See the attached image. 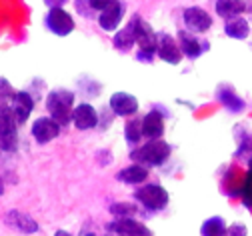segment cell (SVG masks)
<instances>
[{"mask_svg": "<svg viewBox=\"0 0 252 236\" xmlns=\"http://www.w3.org/2000/svg\"><path fill=\"white\" fill-rule=\"evenodd\" d=\"M74 100L76 94L70 88H52L46 94V112L52 120H56L62 128L72 124V112H74Z\"/></svg>", "mask_w": 252, "mask_h": 236, "instance_id": "1", "label": "cell"}, {"mask_svg": "<svg viewBox=\"0 0 252 236\" xmlns=\"http://www.w3.org/2000/svg\"><path fill=\"white\" fill-rule=\"evenodd\" d=\"M172 154V146L162 138V140H146L138 148L130 150V160L132 164H140L144 168H160L168 162Z\"/></svg>", "mask_w": 252, "mask_h": 236, "instance_id": "2", "label": "cell"}, {"mask_svg": "<svg viewBox=\"0 0 252 236\" xmlns=\"http://www.w3.org/2000/svg\"><path fill=\"white\" fill-rule=\"evenodd\" d=\"M136 204L142 206V210L148 214H156V212H162L168 202H170V194L162 184H156V182H146L142 186H138L132 194Z\"/></svg>", "mask_w": 252, "mask_h": 236, "instance_id": "3", "label": "cell"}, {"mask_svg": "<svg viewBox=\"0 0 252 236\" xmlns=\"http://www.w3.org/2000/svg\"><path fill=\"white\" fill-rule=\"evenodd\" d=\"M44 26L54 36L66 38L74 32L76 22H74V16L66 8H48V12L44 16Z\"/></svg>", "mask_w": 252, "mask_h": 236, "instance_id": "4", "label": "cell"}, {"mask_svg": "<svg viewBox=\"0 0 252 236\" xmlns=\"http://www.w3.org/2000/svg\"><path fill=\"white\" fill-rule=\"evenodd\" d=\"M176 40L182 50V56L188 60H198L200 56H204L210 50V40L206 36L192 34V32H188L184 28H180L176 32Z\"/></svg>", "mask_w": 252, "mask_h": 236, "instance_id": "5", "label": "cell"}, {"mask_svg": "<svg viewBox=\"0 0 252 236\" xmlns=\"http://www.w3.org/2000/svg\"><path fill=\"white\" fill-rule=\"evenodd\" d=\"M18 148V122L10 106L0 108V150L14 152Z\"/></svg>", "mask_w": 252, "mask_h": 236, "instance_id": "6", "label": "cell"}, {"mask_svg": "<svg viewBox=\"0 0 252 236\" xmlns=\"http://www.w3.org/2000/svg\"><path fill=\"white\" fill-rule=\"evenodd\" d=\"M182 22H184V30L192 32V34H206L212 28V16L208 10H204L202 6H186L182 10Z\"/></svg>", "mask_w": 252, "mask_h": 236, "instance_id": "7", "label": "cell"}, {"mask_svg": "<svg viewBox=\"0 0 252 236\" xmlns=\"http://www.w3.org/2000/svg\"><path fill=\"white\" fill-rule=\"evenodd\" d=\"M104 232L110 236H154L152 230L138 218H112Z\"/></svg>", "mask_w": 252, "mask_h": 236, "instance_id": "8", "label": "cell"}, {"mask_svg": "<svg viewBox=\"0 0 252 236\" xmlns=\"http://www.w3.org/2000/svg\"><path fill=\"white\" fill-rule=\"evenodd\" d=\"M156 58H160L162 62L172 64V66L180 64V60L184 56H182V50L178 46L176 36L168 34V32H164V30L156 32Z\"/></svg>", "mask_w": 252, "mask_h": 236, "instance_id": "9", "label": "cell"}, {"mask_svg": "<svg viewBox=\"0 0 252 236\" xmlns=\"http://www.w3.org/2000/svg\"><path fill=\"white\" fill-rule=\"evenodd\" d=\"M138 108H140V102L138 98L130 92H114L110 94L108 98V110L114 114V116H122V118H132L138 114Z\"/></svg>", "mask_w": 252, "mask_h": 236, "instance_id": "10", "label": "cell"}, {"mask_svg": "<svg viewBox=\"0 0 252 236\" xmlns=\"http://www.w3.org/2000/svg\"><path fill=\"white\" fill-rule=\"evenodd\" d=\"M126 14V2H120V0H108V6L98 14L96 22L104 32H118L120 24L124 20Z\"/></svg>", "mask_w": 252, "mask_h": 236, "instance_id": "11", "label": "cell"}, {"mask_svg": "<svg viewBox=\"0 0 252 236\" xmlns=\"http://www.w3.org/2000/svg\"><path fill=\"white\" fill-rule=\"evenodd\" d=\"M164 108L162 106H154L142 116V134L146 140H162L164 136Z\"/></svg>", "mask_w": 252, "mask_h": 236, "instance_id": "12", "label": "cell"}, {"mask_svg": "<svg viewBox=\"0 0 252 236\" xmlns=\"http://www.w3.org/2000/svg\"><path fill=\"white\" fill-rule=\"evenodd\" d=\"M130 24L134 28V36H136L138 50H156V32L150 26V22L144 20L142 14L134 12L132 18H130Z\"/></svg>", "mask_w": 252, "mask_h": 236, "instance_id": "13", "label": "cell"}, {"mask_svg": "<svg viewBox=\"0 0 252 236\" xmlns=\"http://www.w3.org/2000/svg\"><path fill=\"white\" fill-rule=\"evenodd\" d=\"M62 132V126L52 120L50 116H40L32 122L30 126V134H32V138L38 142V144H48L52 140H56Z\"/></svg>", "mask_w": 252, "mask_h": 236, "instance_id": "14", "label": "cell"}, {"mask_svg": "<svg viewBox=\"0 0 252 236\" xmlns=\"http://www.w3.org/2000/svg\"><path fill=\"white\" fill-rule=\"evenodd\" d=\"M8 106H10L14 118L18 122V126H22L30 118V114H32V110L36 106V98L30 94L28 90H16Z\"/></svg>", "mask_w": 252, "mask_h": 236, "instance_id": "15", "label": "cell"}, {"mask_svg": "<svg viewBox=\"0 0 252 236\" xmlns=\"http://www.w3.org/2000/svg\"><path fill=\"white\" fill-rule=\"evenodd\" d=\"M98 110L94 108L90 102H80L76 104L74 112H72V124L76 130H92V128H96L98 126Z\"/></svg>", "mask_w": 252, "mask_h": 236, "instance_id": "16", "label": "cell"}, {"mask_svg": "<svg viewBox=\"0 0 252 236\" xmlns=\"http://www.w3.org/2000/svg\"><path fill=\"white\" fill-rule=\"evenodd\" d=\"M214 96H216L218 102L222 104L228 112H232V114H240V112L246 108V102L236 94V90H234L230 84H220V86L216 88Z\"/></svg>", "mask_w": 252, "mask_h": 236, "instance_id": "17", "label": "cell"}, {"mask_svg": "<svg viewBox=\"0 0 252 236\" xmlns=\"http://www.w3.org/2000/svg\"><path fill=\"white\" fill-rule=\"evenodd\" d=\"M4 224H8L10 228H14L16 232H22V234H36L40 228H38V222L26 214V212H20V210H8L4 214Z\"/></svg>", "mask_w": 252, "mask_h": 236, "instance_id": "18", "label": "cell"}, {"mask_svg": "<svg viewBox=\"0 0 252 236\" xmlns=\"http://www.w3.org/2000/svg\"><path fill=\"white\" fill-rule=\"evenodd\" d=\"M148 176H150V170L144 168V166H140V164H128V166H124L122 170L116 172V180L118 182L128 184V186H136V188L146 184Z\"/></svg>", "mask_w": 252, "mask_h": 236, "instance_id": "19", "label": "cell"}, {"mask_svg": "<svg viewBox=\"0 0 252 236\" xmlns=\"http://www.w3.org/2000/svg\"><path fill=\"white\" fill-rule=\"evenodd\" d=\"M248 4L250 2H244V0H216L214 10L226 22V20H232L236 16H244V12L248 10Z\"/></svg>", "mask_w": 252, "mask_h": 236, "instance_id": "20", "label": "cell"}, {"mask_svg": "<svg viewBox=\"0 0 252 236\" xmlns=\"http://www.w3.org/2000/svg\"><path fill=\"white\" fill-rule=\"evenodd\" d=\"M222 30H224V34L232 40H246L250 36L252 28H250V20L246 16H236L232 20H226Z\"/></svg>", "mask_w": 252, "mask_h": 236, "instance_id": "21", "label": "cell"}, {"mask_svg": "<svg viewBox=\"0 0 252 236\" xmlns=\"http://www.w3.org/2000/svg\"><path fill=\"white\" fill-rule=\"evenodd\" d=\"M112 46L118 52H130L136 46V36H134V28H132L130 20H128V24H126V26H122L118 32H114Z\"/></svg>", "mask_w": 252, "mask_h": 236, "instance_id": "22", "label": "cell"}, {"mask_svg": "<svg viewBox=\"0 0 252 236\" xmlns=\"http://www.w3.org/2000/svg\"><path fill=\"white\" fill-rule=\"evenodd\" d=\"M142 138H144V134H142V116L128 118L126 124H124V140H126V144L134 150V148L140 146Z\"/></svg>", "mask_w": 252, "mask_h": 236, "instance_id": "23", "label": "cell"}, {"mask_svg": "<svg viewBox=\"0 0 252 236\" xmlns=\"http://www.w3.org/2000/svg\"><path fill=\"white\" fill-rule=\"evenodd\" d=\"M228 224L222 216H210L200 224V236H224Z\"/></svg>", "mask_w": 252, "mask_h": 236, "instance_id": "24", "label": "cell"}, {"mask_svg": "<svg viewBox=\"0 0 252 236\" xmlns=\"http://www.w3.org/2000/svg\"><path fill=\"white\" fill-rule=\"evenodd\" d=\"M108 212L114 218H136V214L140 212L134 202H112L108 206Z\"/></svg>", "mask_w": 252, "mask_h": 236, "instance_id": "25", "label": "cell"}, {"mask_svg": "<svg viewBox=\"0 0 252 236\" xmlns=\"http://www.w3.org/2000/svg\"><path fill=\"white\" fill-rule=\"evenodd\" d=\"M238 140V150H236V158L244 160V164L252 166V134H244V136H236Z\"/></svg>", "mask_w": 252, "mask_h": 236, "instance_id": "26", "label": "cell"}, {"mask_svg": "<svg viewBox=\"0 0 252 236\" xmlns=\"http://www.w3.org/2000/svg\"><path fill=\"white\" fill-rule=\"evenodd\" d=\"M236 194L240 196L242 204H244L248 210H252V166L248 168V172H246V176H244V180H242V186H240V190H238Z\"/></svg>", "mask_w": 252, "mask_h": 236, "instance_id": "27", "label": "cell"}, {"mask_svg": "<svg viewBox=\"0 0 252 236\" xmlns=\"http://www.w3.org/2000/svg\"><path fill=\"white\" fill-rule=\"evenodd\" d=\"M14 92H16V90L12 88L10 80H8V78H4V76H0V108L10 104V100H12Z\"/></svg>", "mask_w": 252, "mask_h": 236, "instance_id": "28", "label": "cell"}, {"mask_svg": "<svg viewBox=\"0 0 252 236\" xmlns=\"http://www.w3.org/2000/svg\"><path fill=\"white\" fill-rule=\"evenodd\" d=\"M74 8H76V12H78L80 16H84V18H98V14L94 12V8L90 6V0H76Z\"/></svg>", "mask_w": 252, "mask_h": 236, "instance_id": "29", "label": "cell"}, {"mask_svg": "<svg viewBox=\"0 0 252 236\" xmlns=\"http://www.w3.org/2000/svg\"><path fill=\"white\" fill-rule=\"evenodd\" d=\"M224 236H248V226L244 222H232L226 228Z\"/></svg>", "mask_w": 252, "mask_h": 236, "instance_id": "30", "label": "cell"}, {"mask_svg": "<svg viewBox=\"0 0 252 236\" xmlns=\"http://www.w3.org/2000/svg\"><path fill=\"white\" fill-rule=\"evenodd\" d=\"M54 236H74V234H70L68 230H62V228H60V230L54 232Z\"/></svg>", "mask_w": 252, "mask_h": 236, "instance_id": "31", "label": "cell"}, {"mask_svg": "<svg viewBox=\"0 0 252 236\" xmlns=\"http://www.w3.org/2000/svg\"><path fill=\"white\" fill-rule=\"evenodd\" d=\"M84 236H100V234H96V232H86ZM102 236H104V234H102Z\"/></svg>", "mask_w": 252, "mask_h": 236, "instance_id": "32", "label": "cell"}]
</instances>
